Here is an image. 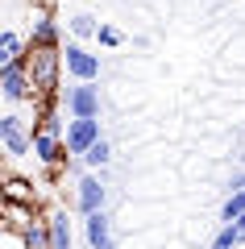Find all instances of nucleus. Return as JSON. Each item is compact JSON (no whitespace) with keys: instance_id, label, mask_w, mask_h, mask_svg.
<instances>
[{"instance_id":"nucleus-4","label":"nucleus","mask_w":245,"mask_h":249,"mask_svg":"<svg viewBox=\"0 0 245 249\" xmlns=\"http://www.w3.org/2000/svg\"><path fill=\"white\" fill-rule=\"evenodd\" d=\"M0 142L13 158H25V154H34V129H25V116L9 112L0 116Z\"/></svg>"},{"instance_id":"nucleus-6","label":"nucleus","mask_w":245,"mask_h":249,"mask_svg":"<svg viewBox=\"0 0 245 249\" xmlns=\"http://www.w3.org/2000/svg\"><path fill=\"white\" fill-rule=\"evenodd\" d=\"M62 142H67L71 158H83L96 142H104V137H100V121H67V137H62Z\"/></svg>"},{"instance_id":"nucleus-5","label":"nucleus","mask_w":245,"mask_h":249,"mask_svg":"<svg viewBox=\"0 0 245 249\" xmlns=\"http://www.w3.org/2000/svg\"><path fill=\"white\" fill-rule=\"evenodd\" d=\"M104 199H108V187H104V178H100V175H83L75 183V208H79V216L104 212Z\"/></svg>"},{"instance_id":"nucleus-15","label":"nucleus","mask_w":245,"mask_h":249,"mask_svg":"<svg viewBox=\"0 0 245 249\" xmlns=\"http://www.w3.org/2000/svg\"><path fill=\"white\" fill-rule=\"evenodd\" d=\"M245 216V191H233V196L225 199V208H220V220L225 224H237Z\"/></svg>"},{"instance_id":"nucleus-7","label":"nucleus","mask_w":245,"mask_h":249,"mask_svg":"<svg viewBox=\"0 0 245 249\" xmlns=\"http://www.w3.org/2000/svg\"><path fill=\"white\" fill-rule=\"evenodd\" d=\"M83 237H88V249H116V237H113V220H108V212L83 216Z\"/></svg>"},{"instance_id":"nucleus-12","label":"nucleus","mask_w":245,"mask_h":249,"mask_svg":"<svg viewBox=\"0 0 245 249\" xmlns=\"http://www.w3.org/2000/svg\"><path fill=\"white\" fill-rule=\"evenodd\" d=\"M21 245L25 249H50V229H46V220L29 224V229L21 232Z\"/></svg>"},{"instance_id":"nucleus-3","label":"nucleus","mask_w":245,"mask_h":249,"mask_svg":"<svg viewBox=\"0 0 245 249\" xmlns=\"http://www.w3.org/2000/svg\"><path fill=\"white\" fill-rule=\"evenodd\" d=\"M62 71L71 75V83H96L100 79V54H92L79 42H67L62 46Z\"/></svg>"},{"instance_id":"nucleus-17","label":"nucleus","mask_w":245,"mask_h":249,"mask_svg":"<svg viewBox=\"0 0 245 249\" xmlns=\"http://www.w3.org/2000/svg\"><path fill=\"white\" fill-rule=\"evenodd\" d=\"M9 204H34V191H29V183L25 178H9Z\"/></svg>"},{"instance_id":"nucleus-2","label":"nucleus","mask_w":245,"mask_h":249,"mask_svg":"<svg viewBox=\"0 0 245 249\" xmlns=\"http://www.w3.org/2000/svg\"><path fill=\"white\" fill-rule=\"evenodd\" d=\"M62 108L71 121H100V88L96 83H71L62 88Z\"/></svg>"},{"instance_id":"nucleus-19","label":"nucleus","mask_w":245,"mask_h":249,"mask_svg":"<svg viewBox=\"0 0 245 249\" xmlns=\"http://www.w3.org/2000/svg\"><path fill=\"white\" fill-rule=\"evenodd\" d=\"M237 229H241V232H245V216H241V220H237Z\"/></svg>"},{"instance_id":"nucleus-8","label":"nucleus","mask_w":245,"mask_h":249,"mask_svg":"<svg viewBox=\"0 0 245 249\" xmlns=\"http://www.w3.org/2000/svg\"><path fill=\"white\" fill-rule=\"evenodd\" d=\"M34 158L42 162V166H58V162H67V142L62 137H50V133H34Z\"/></svg>"},{"instance_id":"nucleus-10","label":"nucleus","mask_w":245,"mask_h":249,"mask_svg":"<svg viewBox=\"0 0 245 249\" xmlns=\"http://www.w3.org/2000/svg\"><path fill=\"white\" fill-rule=\"evenodd\" d=\"M46 229H50V249H71L75 245V232H71V216L62 208H54L46 216Z\"/></svg>"},{"instance_id":"nucleus-11","label":"nucleus","mask_w":245,"mask_h":249,"mask_svg":"<svg viewBox=\"0 0 245 249\" xmlns=\"http://www.w3.org/2000/svg\"><path fill=\"white\" fill-rule=\"evenodd\" d=\"M212 249H245V232L237 224H220V232L212 237Z\"/></svg>"},{"instance_id":"nucleus-18","label":"nucleus","mask_w":245,"mask_h":249,"mask_svg":"<svg viewBox=\"0 0 245 249\" xmlns=\"http://www.w3.org/2000/svg\"><path fill=\"white\" fill-rule=\"evenodd\" d=\"M96 42H100V46H108V50H116V46L125 42V34H121V29H116V25H100Z\"/></svg>"},{"instance_id":"nucleus-1","label":"nucleus","mask_w":245,"mask_h":249,"mask_svg":"<svg viewBox=\"0 0 245 249\" xmlns=\"http://www.w3.org/2000/svg\"><path fill=\"white\" fill-rule=\"evenodd\" d=\"M58 75H62V46H54V50H34L29 46V83H34L38 100H58L62 96Z\"/></svg>"},{"instance_id":"nucleus-16","label":"nucleus","mask_w":245,"mask_h":249,"mask_svg":"<svg viewBox=\"0 0 245 249\" xmlns=\"http://www.w3.org/2000/svg\"><path fill=\"white\" fill-rule=\"evenodd\" d=\"M71 34H75V37H96L100 34V21L92 17V13H75V17H71Z\"/></svg>"},{"instance_id":"nucleus-9","label":"nucleus","mask_w":245,"mask_h":249,"mask_svg":"<svg viewBox=\"0 0 245 249\" xmlns=\"http://www.w3.org/2000/svg\"><path fill=\"white\" fill-rule=\"evenodd\" d=\"M34 50H54L58 46V25H54L50 13H34V34H29Z\"/></svg>"},{"instance_id":"nucleus-14","label":"nucleus","mask_w":245,"mask_h":249,"mask_svg":"<svg viewBox=\"0 0 245 249\" xmlns=\"http://www.w3.org/2000/svg\"><path fill=\"white\" fill-rule=\"evenodd\" d=\"M79 162H83V166H92V170H104L108 162H113V145H108V142H96Z\"/></svg>"},{"instance_id":"nucleus-13","label":"nucleus","mask_w":245,"mask_h":249,"mask_svg":"<svg viewBox=\"0 0 245 249\" xmlns=\"http://www.w3.org/2000/svg\"><path fill=\"white\" fill-rule=\"evenodd\" d=\"M25 50H29V46H21V37L13 34V29H4V34H0V67H4V62H13V58H21Z\"/></svg>"}]
</instances>
